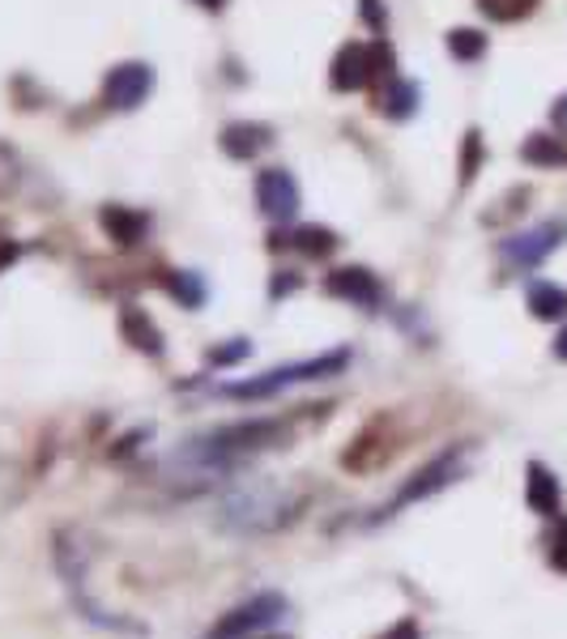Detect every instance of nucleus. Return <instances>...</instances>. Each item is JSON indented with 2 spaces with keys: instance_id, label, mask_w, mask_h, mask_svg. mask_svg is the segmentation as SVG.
I'll return each instance as SVG.
<instances>
[{
  "instance_id": "nucleus-5",
  "label": "nucleus",
  "mask_w": 567,
  "mask_h": 639,
  "mask_svg": "<svg viewBox=\"0 0 567 639\" xmlns=\"http://www.w3.org/2000/svg\"><path fill=\"white\" fill-rule=\"evenodd\" d=\"M564 235H567L564 222H542V226H533L525 235H512V240L504 243V260H512L521 269H533V265H542V256H551L564 243Z\"/></svg>"
},
{
  "instance_id": "nucleus-6",
  "label": "nucleus",
  "mask_w": 567,
  "mask_h": 639,
  "mask_svg": "<svg viewBox=\"0 0 567 639\" xmlns=\"http://www.w3.org/2000/svg\"><path fill=\"white\" fill-rule=\"evenodd\" d=\"M461 474V452H444L440 461H431L427 469H418L414 478L405 481L402 490H397V499L389 503V512H397L405 503H414V499H427V495H436V490H444L448 481H456Z\"/></svg>"
},
{
  "instance_id": "nucleus-17",
  "label": "nucleus",
  "mask_w": 567,
  "mask_h": 639,
  "mask_svg": "<svg viewBox=\"0 0 567 639\" xmlns=\"http://www.w3.org/2000/svg\"><path fill=\"white\" fill-rule=\"evenodd\" d=\"M521 159L533 162V166H564L567 162V146L559 137H529L525 146H521Z\"/></svg>"
},
{
  "instance_id": "nucleus-9",
  "label": "nucleus",
  "mask_w": 567,
  "mask_h": 639,
  "mask_svg": "<svg viewBox=\"0 0 567 639\" xmlns=\"http://www.w3.org/2000/svg\"><path fill=\"white\" fill-rule=\"evenodd\" d=\"M99 222H103L107 240L116 243V247H137V243L146 240V231H150V218L137 213V209H128V205H107L99 213Z\"/></svg>"
},
{
  "instance_id": "nucleus-22",
  "label": "nucleus",
  "mask_w": 567,
  "mask_h": 639,
  "mask_svg": "<svg viewBox=\"0 0 567 639\" xmlns=\"http://www.w3.org/2000/svg\"><path fill=\"white\" fill-rule=\"evenodd\" d=\"M247 350H252L247 341H235V346H222V350H213L209 359H213V362H240V359H247Z\"/></svg>"
},
{
  "instance_id": "nucleus-4",
  "label": "nucleus",
  "mask_w": 567,
  "mask_h": 639,
  "mask_svg": "<svg viewBox=\"0 0 567 639\" xmlns=\"http://www.w3.org/2000/svg\"><path fill=\"white\" fill-rule=\"evenodd\" d=\"M256 200H261V209H265L274 222H290V218L299 213V184H294V175L282 171V166L261 171V179H256Z\"/></svg>"
},
{
  "instance_id": "nucleus-26",
  "label": "nucleus",
  "mask_w": 567,
  "mask_h": 639,
  "mask_svg": "<svg viewBox=\"0 0 567 639\" xmlns=\"http://www.w3.org/2000/svg\"><path fill=\"white\" fill-rule=\"evenodd\" d=\"M555 355H559V359L567 362V328L559 333V337H555Z\"/></svg>"
},
{
  "instance_id": "nucleus-13",
  "label": "nucleus",
  "mask_w": 567,
  "mask_h": 639,
  "mask_svg": "<svg viewBox=\"0 0 567 639\" xmlns=\"http://www.w3.org/2000/svg\"><path fill=\"white\" fill-rule=\"evenodd\" d=\"M529 312H533V320L567 316V290L555 281H533L529 286Z\"/></svg>"
},
{
  "instance_id": "nucleus-24",
  "label": "nucleus",
  "mask_w": 567,
  "mask_h": 639,
  "mask_svg": "<svg viewBox=\"0 0 567 639\" xmlns=\"http://www.w3.org/2000/svg\"><path fill=\"white\" fill-rule=\"evenodd\" d=\"M384 639H418V627L405 618V623H397V627H393V631H389Z\"/></svg>"
},
{
  "instance_id": "nucleus-28",
  "label": "nucleus",
  "mask_w": 567,
  "mask_h": 639,
  "mask_svg": "<svg viewBox=\"0 0 567 639\" xmlns=\"http://www.w3.org/2000/svg\"><path fill=\"white\" fill-rule=\"evenodd\" d=\"M9 256H13V247H4V252H0V265H4V260H9Z\"/></svg>"
},
{
  "instance_id": "nucleus-14",
  "label": "nucleus",
  "mask_w": 567,
  "mask_h": 639,
  "mask_svg": "<svg viewBox=\"0 0 567 639\" xmlns=\"http://www.w3.org/2000/svg\"><path fill=\"white\" fill-rule=\"evenodd\" d=\"M162 290H166L180 307H201L205 303L201 274H188V269H166V274H162Z\"/></svg>"
},
{
  "instance_id": "nucleus-15",
  "label": "nucleus",
  "mask_w": 567,
  "mask_h": 639,
  "mask_svg": "<svg viewBox=\"0 0 567 639\" xmlns=\"http://www.w3.org/2000/svg\"><path fill=\"white\" fill-rule=\"evenodd\" d=\"M380 103H384V116L389 120H409L418 112V85L414 81H393Z\"/></svg>"
},
{
  "instance_id": "nucleus-8",
  "label": "nucleus",
  "mask_w": 567,
  "mask_h": 639,
  "mask_svg": "<svg viewBox=\"0 0 567 639\" xmlns=\"http://www.w3.org/2000/svg\"><path fill=\"white\" fill-rule=\"evenodd\" d=\"M269 141H274V128H269V124L240 120V124H227V128H222V154H231L235 162L256 159Z\"/></svg>"
},
{
  "instance_id": "nucleus-19",
  "label": "nucleus",
  "mask_w": 567,
  "mask_h": 639,
  "mask_svg": "<svg viewBox=\"0 0 567 639\" xmlns=\"http://www.w3.org/2000/svg\"><path fill=\"white\" fill-rule=\"evenodd\" d=\"M478 4H483L495 22H517V18H529V13H533L537 0H478Z\"/></svg>"
},
{
  "instance_id": "nucleus-27",
  "label": "nucleus",
  "mask_w": 567,
  "mask_h": 639,
  "mask_svg": "<svg viewBox=\"0 0 567 639\" xmlns=\"http://www.w3.org/2000/svg\"><path fill=\"white\" fill-rule=\"evenodd\" d=\"M193 4H201L209 13H218V9H227V0H193Z\"/></svg>"
},
{
  "instance_id": "nucleus-12",
  "label": "nucleus",
  "mask_w": 567,
  "mask_h": 639,
  "mask_svg": "<svg viewBox=\"0 0 567 639\" xmlns=\"http://www.w3.org/2000/svg\"><path fill=\"white\" fill-rule=\"evenodd\" d=\"M120 333L128 337V346H137L141 355H159V350H162L159 324L146 316L141 307H124V312H120Z\"/></svg>"
},
{
  "instance_id": "nucleus-29",
  "label": "nucleus",
  "mask_w": 567,
  "mask_h": 639,
  "mask_svg": "<svg viewBox=\"0 0 567 639\" xmlns=\"http://www.w3.org/2000/svg\"><path fill=\"white\" fill-rule=\"evenodd\" d=\"M274 639H286V636H274Z\"/></svg>"
},
{
  "instance_id": "nucleus-16",
  "label": "nucleus",
  "mask_w": 567,
  "mask_h": 639,
  "mask_svg": "<svg viewBox=\"0 0 567 639\" xmlns=\"http://www.w3.org/2000/svg\"><path fill=\"white\" fill-rule=\"evenodd\" d=\"M286 240H290L294 252H303V256H312V260H321V256H328V252L337 247V235H333L328 226H299V231L286 235Z\"/></svg>"
},
{
  "instance_id": "nucleus-1",
  "label": "nucleus",
  "mask_w": 567,
  "mask_h": 639,
  "mask_svg": "<svg viewBox=\"0 0 567 639\" xmlns=\"http://www.w3.org/2000/svg\"><path fill=\"white\" fill-rule=\"evenodd\" d=\"M346 350H333V355H321V359H308V362H290V367H278V371H265L247 384H231L227 397H240V400H261V397H278L282 388L290 384H308V380H324V375H337L346 367Z\"/></svg>"
},
{
  "instance_id": "nucleus-21",
  "label": "nucleus",
  "mask_w": 567,
  "mask_h": 639,
  "mask_svg": "<svg viewBox=\"0 0 567 639\" xmlns=\"http://www.w3.org/2000/svg\"><path fill=\"white\" fill-rule=\"evenodd\" d=\"M551 562H555L559 571H567V520L555 528V537H551Z\"/></svg>"
},
{
  "instance_id": "nucleus-10",
  "label": "nucleus",
  "mask_w": 567,
  "mask_h": 639,
  "mask_svg": "<svg viewBox=\"0 0 567 639\" xmlns=\"http://www.w3.org/2000/svg\"><path fill=\"white\" fill-rule=\"evenodd\" d=\"M333 90H342V94H355V90H363L367 81H371V65H367V47L359 43H346L337 56H333Z\"/></svg>"
},
{
  "instance_id": "nucleus-18",
  "label": "nucleus",
  "mask_w": 567,
  "mask_h": 639,
  "mask_svg": "<svg viewBox=\"0 0 567 639\" xmlns=\"http://www.w3.org/2000/svg\"><path fill=\"white\" fill-rule=\"evenodd\" d=\"M448 51H452L456 60H478V56L486 51V35L483 31L461 26V31H452V35H448Z\"/></svg>"
},
{
  "instance_id": "nucleus-11",
  "label": "nucleus",
  "mask_w": 567,
  "mask_h": 639,
  "mask_svg": "<svg viewBox=\"0 0 567 639\" xmlns=\"http://www.w3.org/2000/svg\"><path fill=\"white\" fill-rule=\"evenodd\" d=\"M525 499L537 516H559V508H564V490H559V481H555V474H551L546 465H537V461L529 465Z\"/></svg>"
},
{
  "instance_id": "nucleus-23",
  "label": "nucleus",
  "mask_w": 567,
  "mask_h": 639,
  "mask_svg": "<svg viewBox=\"0 0 567 639\" xmlns=\"http://www.w3.org/2000/svg\"><path fill=\"white\" fill-rule=\"evenodd\" d=\"M359 9H363L367 22H375V31H384V4H380V0H363Z\"/></svg>"
},
{
  "instance_id": "nucleus-7",
  "label": "nucleus",
  "mask_w": 567,
  "mask_h": 639,
  "mask_svg": "<svg viewBox=\"0 0 567 639\" xmlns=\"http://www.w3.org/2000/svg\"><path fill=\"white\" fill-rule=\"evenodd\" d=\"M324 290L337 294V299H346V303H355V307H371V303L380 299V281L371 278V269H359V265L328 274Z\"/></svg>"
},
{
  "instance_id": "nucleus-20",
  "label": "nucleus",
  "mask_w": 567,
  "mask_h": 639,
  "mask_svg": "<svg viewBox=\"0 0 567 639\" xmlns=\"http://www.w3.org/2000/svg\"><path fill=\"white\" fill-rule=\"evenodd\" d=\"M483 166V132H465V146H461V184H470Z\"/></svg>"
},
{
  "instance_id": "nucleus-3",
  "label": "nucleus",
  "mask_w": 567,
  "mask_h": 639,
  "mask_svg": "<svg viewBox=\"0 0 567 639\" xmlns=\"http://www.w3.org/2000/svg\"><path fill=\"white\" fill-rule=\"evenodd\" d=\"M282 609H286V601L278 597V593H261V597H252L247 605H240V609H231V614L209 631V639H240V636H247V631H256V627L278 623Z\"/></svg>"
},
{
  "instance_id": "nucleus-2",
  "label": "nucleus",
  "mask_w": 567,
  "mask_h": 639,
  "mask_svg": "<svg viewBox=\"0 0 567 639\" xmlns=\"http://www.w3.org/2000/svg\"><path fill=\"white\" fill-rule=\"evenodd\" d=\"M150 90H154V69L141 65V60L116 65V69L107 73V81H103V98H107V107H116V112L141 107V103L150 98Z\"/></svg>"
},
{
  "instance_id": "nucleus-25",
  "label": "nucleus",
  "mask_w": 567,
  "mask_h": 639,
  "mask_svg": "<svg viewBox=\"0 0 567 639\" xmlns=\"http://www.w3.org/2000/svg\"><path fill=\"white\" fill-rule=\"evenodd\" d=\"M551 120H555V128H564L567 132V94L555 103V107H551Z\"/></svg>"
}]
</instances>
